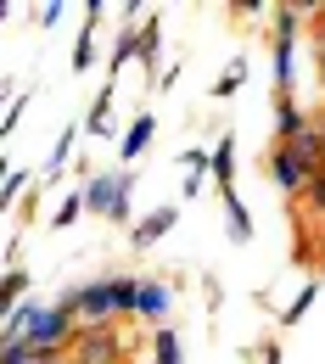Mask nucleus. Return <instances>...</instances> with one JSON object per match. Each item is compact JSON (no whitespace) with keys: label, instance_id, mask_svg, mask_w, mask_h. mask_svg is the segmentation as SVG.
<instances>
[{"label":"nucleus","instance_id":"f257e3e1","mask_svg":"<svg viewBox=\"0 0 325 364\" xmlns=\"http://www.w3.org/2000/svg\"><path fill=\"white\" fill-rule=\"evenodd\" d=\"M6 342H34V348H50V353H68L73 359L79 314L68 303H56V309H11L6 314Z\"/></svg>","mask_w":325,"mask_h":364},{"label":"nucleus","instance_id":"f03ea898","mask_svg":"<svg viewBox=\"0 0 325 364\" xmlns=\"http://www.w3.org/2000/svg\"><path fill=\"white\" fill-rule=\"evenodd\" d=\"M73 364H129V359H124V342H118L112 325H79Z\"/></svg>","mask_w":325,"mask_h":364},{"label":"nucleus","instance_id":"7ed1b4c3","mask_svg":"<svg viewBox=\"0 0 325 364\" xmlns=\"http://www.w3.org/2000/svg\"><path fill=\"white\" fill-rule=\"evenodd\" d=\"M85 208L107 219H129V174H95L85 185Z\"/></svg>","mask_w":325,"mask_h":364},{"label":"nucleus","instance_id":"20e7f679","mask_svg":"<svg viewBox=\"0 0 325 364\" xmlns=\"http://www.w3.org/2000/svg\"><path fill=\"white\" fill-rule=\"evenodd\" d=\"M68 309L79 314V325H118V297H112V280L79 286V291L68 297Z\"/></svg>","mask_w":325,"mask_h":364},{"label":"nucleus","instance_id":"39448f33","mask_svg":"<svg viewBox=\"0 0 325 364\" xmlns=\"http://www.w3.org/2000/svg\"><path fill=\"white\" fill-rule=\"evenodd\" d=\"M270 174H275V185L286 191V196H297V191H309V185H314V174H309V168H303L280 140H275V151H270Z\"/></svg>","mask_w":325,"mask_h":364},{"label":"nucleus","instance_id":"423d86ee","mask_svg":"<svg viewBox=\"0 0 325 364\" xmlns=\"http://www.w3.org/2000/svg\"><path fill=\"white\" fill-rule=\"evenodd\" d=\"M275 129H280V140H297L303 129H314V118H309L292 95H280V101H275Z\"/></svg>","mask_w":325,"mask_h":364},{"label":"nucleus","instance_id":"0eeeda50","mask_svg":"<svg viewBox=\"0 0 325 364\" xmlns=\"http://www.w3.org/2000/svg\"><path fill=\"white\" fill-rule=\"evenodd\" d=\"M169 230H174V208H157V213H146V219L135 225L129 241H135V247H151V241H163Z\"/></svg>","mask_w":325,"mask_h":364},{"label":"nucleus","instance_id":"6e6552de","mask_svg":"<svg viewBox=\"0 0 325 364\" xmlns=\"http://www.w3.org/2000/svg\"><path fill=\"white\" fill-rule=\"evenodd\" d=\"M151 129H157V124H151V118H146V112H140L135 124H129V135H124V146H118V157H124V163H135L140 151H146V146H151Z\"/></svg>","mask_w":325,"mask_h":364},{"label":"nucleus","instance_id":"1a4fd4ad","mask_svg":"<svg viewBox=\"0 0 325 364\" xmlns=\"http://www.w3.org/2000/svg\"><path fill=\"white\" fill-rule=\"evenodd\" d=\"M213 180H219V196L235 191V140L230 135L219 140V151H213Z\"/></svg>","mask_w":325,"mask_h":364},{"label":"nucleus","instance_id":"9d476101","mask_svg":"<svg viewBox=\"0 0 325 364\" xmlns=\"http://www.w3.org/2000/svg\"><path fill=\"white\" fill-rule=\"evenodd\" d=\"M169 309V286H157V280H140V319H157Z\"/></svg>","mask_w":325,"mask_h":364},{"label":"nucleus","instance_id":"9b49d317","mask_svg":"<svg viewBox=\"0 0 325 364\" xmlns=\"http://www.w3.org/2000/svg\"><path fill=\"white\" fill-rule=\"evenodd\" d=\"M140 56H146L140 34H135V28H124V34H118V46H112V73H118L124 62H140Z\"/></svg>","mask_w":325,"mask_h":364},{"label":"nucleus","instance_id":"f8f14e48","mask_svg":"<svg viewBox=\"0 0 325 364\" xmlns=\"http://www.w3.org/2000/svg\"><path fill=\"white\" fill-rule=\"evenodd\" d=\"M219 202H225V213H230V235H235V241H247V235H252V219H247V208H241V196H235V191H225Z\"/></svg>","mask_w":325,"mask_h":364},{"label":"nucleus","instance_id":"ddd939ff","mask_svg":"<svg viewBox=\"0 0 325 364\" xmlns=\"http://www.w3.org/2000/svg\"><path fill=\"white\" fill-rule=\"evenodd\" d=\"M151 348H157V364H186L180 336H174V331H151Z\"/></svg>","mask_w":325,"mask_h":364},{"label":"nucleus","instance_id":"4468645a","mask_svg":"<svg viewBox=\"0 0 325 364\" xmlns=\"http://www.w3.org/2000/svg\"><path fill=\"white\" fill-rule=\"evenodd\" d=\"M297 28H303V6H280L275 11V34L280 40H297Z\"/></svg>","mask_w":325,"mask_h":364},{"label":"nucleus","instance_id":"2eb2a0df","mask_svg":"<svg viewBox=\"0 0 325 364\" xmlns=\"http://www.w3.org/2000/svg\"><path fill=\"white\" fill-rule=\"evenodd\" d=\"M107 107H112V85L101 90V101H95V112H90V135H107V129H112V112H107Z\"/></svg>","mask_w":325,"mask_h":364},{"label":"nucleus","instance_id":"dca6fc26","mask_svg":"<svg viewBox=\"0 0 325 364\" xmlns=\"http://www.w3.org/2000/svg\"><path fill=\"white\" fill-rule=\"evenodd\" d=\"M0 291H6V303L17 309V297L28 291V274H23V269H6V286H0Z\"/></svg>","mask_w":325,"mask_h":364},{"label":"nucleus","instance_id":"f3484780","mask_svg":"<svg viewBox=\"0 0 325 364\" xmlns=\"http://www.w3.org/2000/svg\"><path fill=\"white\" fill-rule=\"evenodd\" d=\"M90 62H95V40H90V28H85V34H79V46H73V68L85 73Z\"/></svg>","mask_w":325,"mask_h":364},{"label":"nucleus","instance_id":"a211bd4d","mask_svg":"<svg viewBox=\"0 0 325 364\" xmlns=\"http://www.w3.org/2000/svg\"><path fill=\"white\" fill-rule=\"evenodd\" d=\"M309 303H314V280H309V286H303V291L292 297V309H286V325H292V319H303V314H309Z\"/></svg>","mask_w":325,"mask_h":364},{"label":"nucleus","instance_id":"6ab92c4d","mask_svg":"<svg viewBox=\"0 0 325 364\" xmlns=\"http://www.w3.org/2000/svg\"><path fill=\"white\" fill-rule=\"evenodd\" d=\"M79 208H85V196H68V202L56 208V225H73V219H79Z\"/></svg>","mask_w":325,"mask_h":364},{"label":"nucleus","instance_id":"aec40b11","mask_svg":"<svg viewBox=\"0 0 325 364\" xmlns=\"http://www.w3.org/2000/svg\"><path fill=\"white\" fill-rule=\"evenodd\" d=\"M309 208H314V213H320V219H325V174H320V180H314V185H309Z\"/></svg>","mask_w":325,"mask_h":364},{"label":"nucleus","instance_id":"412c9836","mask_svg":"<svg viewBox=\"0 0 325 364\" xmlns=\"http://www.w3.org/2000/svg\"><path fill=\"white\" fill-rule=\"evenodd\" d=\"M235 85H241V68H230V73L213 85V95H235Z\"/></svg>","mask_w":325,"mask_h":364},{"label":"nucleus","instance_id":"4be33fe9","mask_svg":"<svg viewBox=\"0 0 325 364\" xmlns=\"http://www.w3.org/2000/svg\"><path fill=\"white\" fill-rule=\"evenodd\" d=\"M23 185H28V174H23V168H11V174H6V196H17Z\"/></svg>","mask_w":325,"mask_h":364},{"label":"nucleus","instance_id":"5701e85b","mask_svg":"<svg viewBox=\"0 0 325 364\" xmlns=\"http://www.w3.org/2000/svg\"><path fill=\"white\" fill-rule=\"evenodd\" d=\"M264 364H280V348H275V342H264Z\"/></svg>","mask_w":325,"mask_h":364},{"label":"nucleus","instance_id":"b1692460","mask_svg":"<svg viewBox=\"0 0 325 364\" xmlns=\"http://www.w3.org/2000/svg\"><path fill=\"white\" fill-rule=\"evenodd\" d=\"M68 364H73V359H68Z\"/></svg>","mask_w":325,"mask_h":364}]
</instances>
